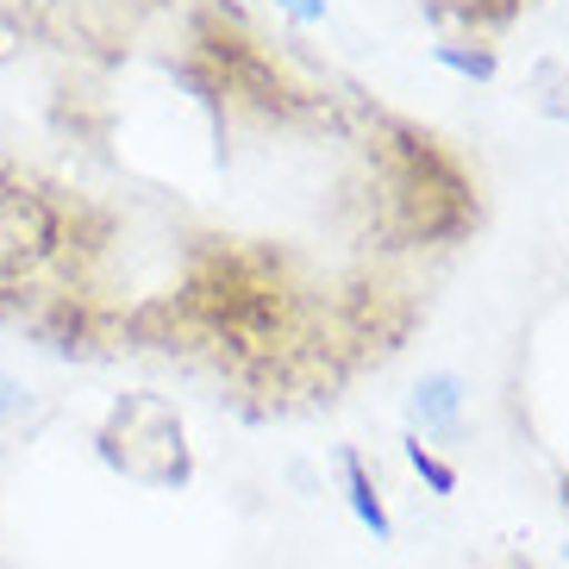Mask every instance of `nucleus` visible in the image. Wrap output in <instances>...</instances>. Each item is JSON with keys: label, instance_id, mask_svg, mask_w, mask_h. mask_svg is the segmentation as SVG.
Returning a JSON list of instances; mask_svg holds the SVG:
<instances>
[{"label": "nucleus", "instance_id": "1", "mask_svg": "<svg viewBox=\"0 0 569 569\" xmlns=\"http://www.w3.org/2000/svg\"><path fill=\"white\" fill-rule=\"evenodd\" d=\"M176 307L194 332L232 345V351H282L301 319V295L288 282V269L276 251L257 244H232V238H207L188 251Z\"/></svg>", "mask_w": 569, "mask_h": 569}, {"label": "nucleus", "instance_id": "2", "mask_svg": "<svg viewBox=\"0 0 569 569\" xmlns=\"http://www.w3.org/2000/svg\"><path fill=\"white\" fill-rule=\"evenodd\" d=\"M376 157H382V182H388V226L401 238L457 244V238L476 232V219H482L476 182L432 132H419L413 119H382Z\"/></svg>", "mask_w": 569, "mask_h": 569}, {"label": "nucleus", "instance_id": "3", "mask_svg": "<svg viewBox=\"0 0 569 569\" xmlns=\"http://www.w3.org/2000/svg\"><path fill=\"white\" fill-rule=\"evenodd\" d=\"M94 445H101V463L119 469L138 488H182L194 476L182 413L163 395H119L113 413L101 419V438Z\"/></svg>", "mask_w": 569, "mask_h": 569}, {"label": "nucleus", "instance_id": "4", "mask_svg": "<svg viewBox=\"0 0 569 569\" xmlns=\"http://www.w3.org/2000/svg\"><path fill=\"white\" fill-rule=\"evenodd\" d=\"M194 63L213 76V88L238 94L244 107L269 119H301L307 113V94L282 76V63L244 32V19L226 13V7H201L194 13Z\"/></svg>", "mask_w": 569, "mask_h": 569}, {"label": "nucleus", "instance_id": "5", "mask_svg": "<svg viewBox=\"0 0 569 569\" xmlns=\"http://www.w3.org/2000/svg\"><path fill=\"white\" fill-rule=\"evenodd\" d=\"M69 251V201L26 169H0V288L38 282Z\"/></svg>", "mask_w": 569, "mask_h": 569}, {"label": "nucleus", "instance_id": "6", "mask_svg": "<svg viewBox=\"0 0 569 569\" xmlns=\"http://www.w3.org/2000/svg\"><path fill=\"white\" fill-rule=\"evenodd\" d=\"M532 101L551 119H569V63H538L532 76Z\"/></svg>", "mask_w": 569, "mask_h": 569}, {"label": "nucleus", "instance_id": "7", "mask_svg": "<svg viewBox=\"0 0 569 569\" xmlns=\"http://www.w3.org/2000/svg\"><path fill=\"white\" fill-rule=\"evenodd\" d=\"M345 476H351V495H357V513L369 519V526H376V532H388V513H382V501H376V488H369V476H363V463H345Z\"/></svg>", "mask_w": 569, "mask_h": 569}, {"label": "nucleus", "instance_id": "8", "mask_svg": "<svg viewBox=\"0 0 569 569\" xmlns=\"http://www.w3.org/2000/svg\"><path fill=\"white\" fill-rule=\"evenodd\" d=\"M532 0H457V13L463 19H482V26H507L513 13H526Z\"/></svg>", "mask_w": 569, "mask_h": 569}, {"label": "nucleus", "instance_id": "9", "mask_svg": "<svg viewBox=\"0 0 569 569\" xmlns=\"http://www.w3.org/2000/svg\"><path fill=\"white\" fill-rule=\"evenodd\" d=\"M282 7H288L295 19H319V0H282Z\"/></svg>", "mask_w": 569, "mask_h": 569}, {"label": "nucleus", "instance_id": "10", "mask_svg": "<svg viewBox=\"0 0 569 569\" xmlns=\"http://www.w3.org/2000/svg\"><path fill=\"white\" fill-rule=\"evenodd\" d=\"M563 513H569V476H563Z\"/></svg>", "mask_w": 569, "mask_h": 569}]
</instances>
